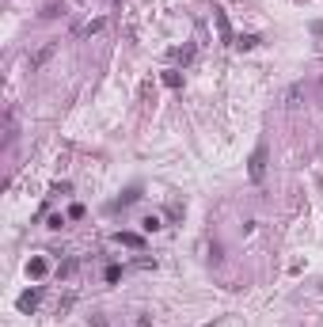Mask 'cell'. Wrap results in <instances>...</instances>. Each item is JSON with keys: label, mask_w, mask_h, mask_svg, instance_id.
I'll return each mask as SVG.
<instances>
[{"label": "cell", "mask_w": 323, "mask_h": 327, "mask_svg": "<svg viewBox=\"0 0 323 327\" xmlns=\"http://www.w3.org/2000/svg\"><path fill=\"white\" fill-rule=\"evenodd\" d=\"M247 175L255 179V183H259L262 175H266V145H259V149H255V156H251V168H247Z\"/></svg>", "instance_id": "cell-1"}, {"label": "cell", "mask_w": 323, "mask_h": 327, "mask_svg": "<svg viewBox=\"0 0 323 327\" xmlns=\"http://www.w3.org/2000/svg\"><path fill=\"white\" fill-rule=\"evenodd\" d=\"M38 301H42V285H34V289H27L23 297H19V312H34Z\"/></svg>", "instance_id": "cell-2"}, {"label": "cell", "mask_w": 323, "mask_h": 327, "mask_svg": "<svg viewBox=\"0 0 323 327\" xmlns=\"http://www.w3.org/2000/svg\"><path fill=\"white\" fill-rule=\"evenodd\" d=\"M46 270H50V263H46V259H42V255H34V259H31V263H27V274H31V278H42Z\"/></svg>", "instance_id": "cell-3"}, {"label": "cell", "mask_w": 323, "mask_h": 327, "mask_svg": "<svg viewBox=\"0 0 323 327\" xmlns=\"http://www.w3.org/2000/svg\"><path fill=\"white\" fill-rule=\"evenodd\" d=\"M137 198H141V187H130V190H125V194H122L118 202H114V209H122V206H133Z\"/></svg>", "instance_id": "cell-4"}, {"label": "cell", "mask_w": 323, "mask_h": 327, "mask_svg": "<svg viewBox=\"0 0 323 327\" xmlns=\"http://www.w3.org/2000/svg\"><path fill=\"white\" fill-rule=\"evenodd\" d=\"M141 228H145V232H156V228H160V217H156V213H152V217H145V221H141Z\"/></svg>", "instance_id": "cell-5"}, {"label": "cell", "mask_w": 323, "mask_h": 327, "mask_svg": "<svg viewBox=\"0 0 323 327\" xmlns=\"http://www.w3.org/2000/svg\"><path fill=\"white\" fill-rule=\"evenodd\" d=\"M236 46H240V50H251V46H259V38H255V34H247V38H240Z\"/></svg>", "instance_id": "cell-6"}, {"label": "cell", "mask_w": 323, "mask_h": 327, "mask_svg": "<svg viewBox=\"0 0 323 327\" xmlns=\"http://www.w3.org/2000/svg\"><path fill=\"white\" fill-rule=\"evenodd\" d=\"M95 31H103V19H92V23L84 27V34H95Z\"/></svg>", "instance_id": "cell-7"}, {"label": "cell", "mask_w": 323, "mask_h": 327, "mask_svg": "<svg viewBox=\"0 0 323 327\" xmlns=\"http://www.w3.org/2000/svg\"><path fill=\"white\" fill-rule=\"evenodd\" d=\"M92 327H106V320H103V316H95V320H92Z\"/></svg>", "instance_id": "cell-8"}]
</instances>
